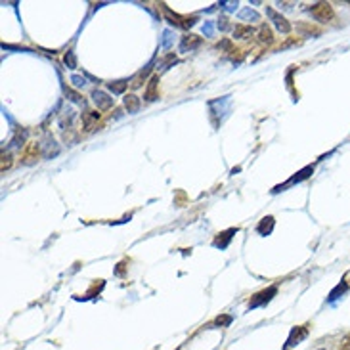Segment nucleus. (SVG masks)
<instances>
[{"label":"nucleus","mask_w":350,"mask_h":350,"mask_svg":"<svg viewBox=\"0 0 350 350\" xmlns=\"http://www.w3.org/2000/svg\"><path fill=\"white\" fill-rule=\"evenodd\" d=\"M163 6V12H165V17H167V21L171 23V25L178 27V29H188L195 23V17H182V15H178L175 13L167 4H161Z\"/></svg>","instance_id":"1"},{"label":"nucleus","mask_w":350,"mask_h":350,"mask_svg":"<svg viewBox=\"0 0 350 350\" xmlns=\"http://www.w3.org/2000/svg\"><path fill=\"white\" fill-rule=\"evenodd\" d=\"M308 337V325H299V327H293L291 331H289V337L285 341V345H283V349L281 350H291L295 349L297 345H300L304 339Z\"/></svg>","instance_id":"2"},{"label":"nucleus","mask_w":350,"mask_h":350,"mask_svg":"<svg viewBox=\"0 0 350 350\" xmlns=\"http://www.w3.org/2000/svg\"><path fill=\"white\" fill-rule=\"evenodd\" d=\"M275 295H277V287H275V285H272V287H268V289H262V291H259V293L251 299L249 310H253V308H261V306H266L270 300L274 299Z\"/></svg>","instance_id":"3"},{"label":"nucleus","mask_w":350,"mask_h":350,"mask_svg":"<svg viewBox=\"0 0 350 350\" xmlns=\"http://www.w3.org/2000/svg\"><path fill=\"white\" fill-rule=\"evenodd\" d=\"M310 13H312V17L316 21L325 23V21H329L333 17V8H331L329 2H318V4H314L310 8Z\"/></svg>","instance_id":"4"},{"label":"nucleus","mask_w":350,"mask_h":350,"mask_svg":"<svg viewBox=\"0 0 350 350\" xmlns=\"http://www.w3.org/2000/svg\"><path fill=\"white\" fill-rule=\"evenodd\" d=\"M266 15L274 21L275 29L279 31V33H283V35H287V33H291V23H289L287 19L281 15V13H277L274 10V8H270V6H266Z\"/></svg>","instance_id":"5"},{"label":"nucleus","mask_w":350,"mask_h":350,"mask_svg":"<svg viewBox=\"0 0 350 350\" xmlns=\"http://www.w3.org/2000/svg\"><path fill=\"white\" fill-rule=\"evenodd\" d=\"M238 234V228H230V230H226V232H220L216 238H214L213 245L216 247V249H226L228 245H230V241L234 239V236Z\"/></svg>","instance_id":"6"},{"label":"nucleus","mask_w":350,"mask_h":350,"mask_svg":"<svg viewBox=\"0 0 350 350\" xmlns=\"http://www.w3.org/2000/svg\"><path fill=\"white\" fill-rule=\"evenodd\" d=\"M92 101L96 103V107L101 109V111H105V109H109L113 105V98H109L105 92H101V90H94L92 92Z\"/></svg>","instance_id":"7"},{"label":"nucleus","mask_w":350,"mask_h":350,"mask_svg":"<svg viewBox=\"0 0 350 350\" xmlns=\"http://www.w3.org/2000/svg\"><path fill=\"white\" fill-rule=\"evenodd\" d=\"M157 87H159V77L153 75V77L150 79V83H148L146 94H144L146 101H155L157 98H159V90H157Z\"/></svg>","instance_id":"8"},{"label":"nucleus","mask_w":350,"mask_h":350,"mask_svg":"<svg viewBox=\"0 0 350 350\" xmlns=\"http://www.w3.org/2000/svg\"><path fill=\"white\" fill-rule=\"evenodd\" d=\"M199 44H201V37H197V35H186V37L182 38V42H180V52L195 50V48H199Z\"/></svg>","instance_id":"9"},{"label":"nucleus","mask_w":350,"mask_h":350,"mask_svg":"<svg viewBox=\"0 0 350 350\" xmlns=\"http://www.w3.org/2000/svg\"><path fill=\"white\" fill-rule=\"evenodd\" d=\"M274 226H275L274 216H264L262 220L259 222V226H257V232H259L261 236H270L272 230H274Z\"/></svg>","instance_id":"10"},{"label":"nucleus","mask_w":350,"mask_h":350,"mask_svg":"<svg viewBox=\"0 0 350 350\" xmlns=\"http://www.w3.org/2000/svg\"><path fill=\"white\" fill-rule=\"evenodd\" d=\"M98 121H100V113L98 111L83 113V126H85V130H92L94 125H98Z\"/></svg>","instance_id":"11"},{"label":"nucleus","mask_w":350,"mask_h":350,"mask_svg":"<svg viewBox=\"0 0 350 350\" xmlns=\"http://www.w3.org/2000/svg\"><path fill=\"white\" fill-rule=\"evenodd\" d=\"M140 105H142V101L138 98L136 94H126L125 96V107L128 113H138L140 111Z\"/></svg>","instance_id":"12"},{"label":"nucleus","mask_w":350,"mask_h":350,"mask_svg":"<svg viewBox=\"0 0 350 350\" xmlns=\"http://www.w3.org/2000/svg\"><path fill=\"white\" fill-rule=\"evenodd\" d=\"M312 173H314V167H306V169H302V171H299L297 175L293 176V178L289 180V182H287V184H285V186H291V184H297V182H302V180H306V178H308V176L312 175ZM285 186H283V188H285Z\"/></svg>","instance_id":"13"},{"label":"nucleus","mask_w":350,"mask_h":350,"mask_svg":"<svg viewBox=\"0 0 350 350\" xmlns=\"http://www.w3.org/2000/svg\"><path fill=\"white\" fill-rule=\"evenodd\" d=\"M347 289H349V283H347V281L343 279V281L339 283L337 287H335V289H333V291H331V293H329V297H327V300H329V302H333V300H337L339 297H343V295L347 293Z\"/></svg>","instance_id":"14"},{"label":"nucleus","mask_w":350,"mask_h":350,"mask_svg":"<svg viewBox=\"0 0 350 350\" xmlns=\"http://www.w3.org/2000/svg\"><path fill=\"white\" fill-rule=\"evenodd\" d=\"M255 33V29L251 25H236L234 29V37L236 38H249Z\"/></svg>","instance_id":"15"},{"label":"nucleus","mask_w":350,"mask_h":350,"mask_svg":"<svg viewBox=\"0 0 350 350\" xmlns=\"http://www.w3.org/2000/svg\"><path fill=\"white\" fill-rule=\"evenodd\" d=\"M259 40H261V42H266V44L274 40L272 29H270L268 25H261V27H259Z\"/></svg>","instance_id":"16"},{"label":"nucleus","mask_w":350,"mask_h":350,"mask_svg":"<svg viewBox=\"0 0 350 350\" xmlns=\"http://www.w3.org/2000/svg\"><path fill=\"white\" fill-rule=\"evenodd\" d=\"M128 87V81H115V83H107V88L111 90L113 94H123Z\"/></svg>","instance_id":"17"},{"label":"nucleus","mask_w":350,"mask_h":350,"mask_svg":"<svg viewBox=\"0 0 350 350\" xmlns=\"http://www.w3.org/2000/svg\"><path fill=\"white\" fill-rule=\"evenodd\" d=\"M150 71H151V65H148L146 69H142V71H140V73H138V75L132 79V88H140V87H142L144 79L148 77V73H150Z\"/></svg>","instance_id":"18"},{"label":"nucleus","mask_w":350,"mask_h":350,"mask_svg":"<svg viewBox=\"0 0 350 350\" xmlns=\"http://www.w3.org/2000/svg\"><path fill=\"white\" fill-rule=\"evenodd\" d=\"M37 155H38V148H37V144H31L29 146V151L25 153V157H23V163L25 165H31V163H35V159H37Z\"/></svg>","instance_id":"19"},{"label":"nucleus","mask_w":350,"mask_h":350,"mask_svg":"<svg viewBox=\"0 0 350 350\" xmlns=\"http://www.w3.org/2000/svg\"><path fill=\"white\" fill-rule=\"evenodd\" d=\"M239 19H253V21H259L261 15L255 12V10H251V8H243V10L239 12Z\"/></svg>","instance_id":"20"},{"label":"nucleus","mask_w":350,"mask_h":350,"mask_svg":"<svg viewBox=\"0 0 350 350\" xmlns=\"http://www.w3.org/2000/svg\"><path fill=\"white\" fill-rule=\"evenodd\" d=\"M234 322V318L230 316V314H220L216 320H214V325H218V327H230Z\"/></svg>","instance_id":"21"},{"label":"nucleus","mask_w":350,"mask_h":350,"mask_svg":"<svg viewBox=\"0 0 350 350\" xmlns=\"http://www.w3.org/2000/svg\"><path fill=\"white\" fill-rule=\"evenodd\" d=\"M65 96H67V100H71L73 103H85V100L81 98V94L75 92V90H71V88H65Z\"/></svg>","instance_id":"22"},{"label":"nucleus","mask_w":350,"mask_h":350,"mask_svg":"<svg viewBox=\"0 0 350 350\" xmlns=\"http://www.w3.org/2000/svg\"><path fill=\"white\" fill-rule=\"evenodd\" d=\"M63 62H65V65L69 67V69H77V56H75V52H67L65 54V58H63Z\"/></svg>","instance_id":"23"},{"label":"nucleus","mask_w":350,"mask_h":350,"mask_svg":"<svg viewBox=\"0 0 350 350\" xmlns=\"http://www.w3.org/2000/svg\"><path fill=\"white\" fill-rule=\"evenodd\" d=\"M12 167V155L10 153H2V173H6V169Z\"/></svg>","instance_id":"24"},{"label":"nucleus","mask_w":350,"mask_h":350,"mask_svg":"<svg viewBox=\"0 0 350 350\" xmlns=\"http://www.w3.org/2000/svg\"><path fill=\"white\" fill-rule=\"evenodd\" d=\"M171 63H176V56H175V54H173V52L165 56V60H163V62H161V69H167V67H169Z\"/></svg>","instance_id":"25"},{"label":"nucleus","mask_w":350,"mask_h":350,"mask_svg":"<svg viewBox=\"0 0 350 350\" xmlns=\"http://www.w3.org/2000/svg\"><path fill=\"white\" fill-rule=\"evenodd\" d=\"M71 83H73L77 88L87 87V79H85V77H81V75H73V77H71Z\"/></svg>","instance_id":"26"},{"label":"nucleus","mask_w":350,"mask_h":350,"mask_svg":"<svg viewBox=\"0 0 350 350\" xmlns=\"http://www.w3.org/2000/svg\"><path fill=\"white\" fill-rule=\"evenodd\" d=\"M23 142H25V132H19V134L12 140V146H15V148H21V146H23Z\"/></svg>","instance_id":"27"},{"label":"nucleus","mask_w":350,"mask_h":350,"mask_svg":"<svg viewBox=\"0 0 350 350\" xmlns=\"http://www.w3.org/2000/svg\"><path fill=\"white\" fill-rule=\"evenodd\" d=\"M171 42H173V33H171V31H165V33H163V46L169 48Z\"/></svg>","instance_id":"28"},{"label":"nucleus","mask_w":350,"mask_h":350,"mask_svg":"<svg viewBox=\"0 0 350 350\" xmlns=\"http://www.w3.org/2000/svg\"><path fill=\"white\" fill-rule=\"evenodd\" d=\"M213 31H214L213 21H205V25H203V33H205L207 37H213Z\"/></svg>","instance_id":"29"},{"label":"nucleus","mask_w":350,"mask_h":350,"mask_svg":"<svg viewBox=\"0 0 350 350\" xmlns=\"http://www.w3.org/2000/svg\"><path fill=\"white\" fill-rule=\"evenodd\" d=\"M216 48H226V50L232 52V42H230L228 38H224L222 42H218V44H216Z\"/></svg>","instance_id":"30"},{"label":"nucleus","mask_w":350,"mask_h":350,"mask_svg":"<svg viewBox=\"0 0 350 350\" xmlns=\"http://www.w3.org/2000/svg\"><path fill=\"white\" fill-rule=\"evenodd\" d=\"M220 6H224L228 12H234V10H236V6H238V2H222Z\"/></svg>","instance_id":"31"},{"label":"nucleus","mask_w":350,"mask_h":350,"mask_svg":"<svg viewBox=\"0 0 350 350\" xmlns=\"http://www.w3.org/2000/svg\"><path fill=\"white\" fill-rule=\"evenodd\" d=\"M228 19H226V17H222V19H220V21H218V29H220V31H226V29H228Z\"/></svg>","instance_id":"32"},{"label":"nucleus","mask_w":350,"mask_h":350,"mask_svg":"<svg viewBox=\"0 0 350 350\" xmlns=\"http://www.w3.org/2000/svg\"><path fill=\"white\" fill-rule=\"evenodd\" d=\"M339 350H350V335L345 341H343V345H341V349Z\"/></svg>","instance_id":"33"},{"label":"nucleus","mask_w":350,"mask_h":350,"mask_svg":"<svg viewBox=\"0 0 350 350\" xmlns=\"http://www.w3.org/2000/svg\"><path fill=\"white\" fill-rule=\"evenodd\" d=\"M318 350H325V349H318Z\"/></svg>","instance_id":"34"}]
</instances>
